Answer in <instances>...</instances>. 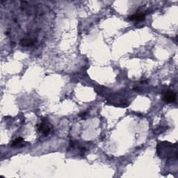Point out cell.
<instances>
[{"label":"cell","mask_w":178,"mask_h":178,"mask_svg":"<svg viewBox=\"0 0 178 178\" xmlns=\"http://www.w3.org/2000/svg\"><path fill=\"white\" fill-rule=\"evenodd\" d=\"M157 152L158 155L162 159L177 158V144H172L169 142H161L157 146Z\"/></svg>","instance_id":"cell-1"},{"label":"cell","mask_w":178,"mask_h":178,"mask_svg":"<svg viewBox=\"0 0 178 178\" xmlns=\"http://www.w3.org/2000/svg\"><path fill=\"white\" fill-rule=\"evenodd\" d=\"M128 19L130 21H136L140 22L143 21L145 19V13H136L134 15H132L128 17Z\"/></svg>","instance_id":"cell-4"},{"label":"cell","mask_w":178,"mask_h":178,"mask_svg":"<svg viewBox=\"0 0 178 178\" xmlns=\"http://www.w3.org/2000/svg\"><path fill=\"white\" fill-rule=\"evenodd\" d=\"M38 131L43 134L44 136L49 135L52 130V127L47 122V119H43L42 122H40L39 125L38 126Z\"/></svg>","instance_id":"cell-2"},{"label":"cell","mask_w":178,"mask_h":178,"mask_svg":"<svg viewBox=\"0 0 178 178\" xmlns=\"http://www.w3.org/2000/svg\"><path fill=\"white\" fill-rule=\"evenodd\" d=\"M86 115H87V113L84 111V112H82V113H81V114L80 115H79V116H80L81 118H84V117H86Z\"/></svg>","instance_id":"cell-7"},{"label":"cell","mask_w":178,"mask_h":178,"mask_svg":"<svg viewBox=\"0 0 178 178\" xmlns=\"http://www.w3.org/2000/svg\"><path fill=\"white\" fill-rule=\"evenodd\" d=\"M25 141H24V139L21 137H19V138L15 139L11 143V146L13 147V148H19V147H22L25 145Z\"/></svg>","instance_id":"cell-5"},{"label":"cell","mask_w":178,"mask_h":178,"mask_svg":"<svg viewBox=\"0 0 178 178\" xmlns=\"http://www.w3.org/2000/svg\"><path fill=\"white\" fill-rule=\"evenodd\" d=\"M20 44L22 46H26L29 47L32 46L33 44H34V41L32 39H28V38H22L21 39Z\"/></svg>","instance_id":"cell-6"},{"label":"cell","mask_w":178,"mask_h":178,"mask_svg":"<svg viewBox=\"0 0 178 178\" xmlns=\"http://www.w3.org/2000/svg\"><path fill=\"white\" fill-rule=\"evenodd\" d=\"M176 98H177L176 93L173 92V91H168L163 93L162 99L166 103H172V102H175Z\"/></svg>","instance_id":"cell-3"}]
</instances>
